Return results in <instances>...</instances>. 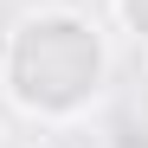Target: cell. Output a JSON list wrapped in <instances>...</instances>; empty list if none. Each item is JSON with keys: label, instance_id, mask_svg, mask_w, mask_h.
I'll use <instances>...</instances> for the list:
<instances>
[{"label": "cell", "instance_id": "obj_3", "mask_svg": "<svg viewBox=\"0 0 148 148\" xmlns=\"http://www.w3.org/2000/svg\"><path fill=\"white\" fill-rule=\"evenodd\" d=\"M0 148H13V135H7V116H0Z\"/></svg>", "mask_w": 148, "mask_h": 148}, {"label": "cell", "instance_id": "obj_2", "mask_svg": "<svg viewBox=\"0 0 148 148\" xmlns=\"http://www.w3.org/2000/svg\"><path fill=\"white\" fill-rule=\"evenodd\" d=\"M122 19H129L135 32H148V0H122Z\"/></svg>", "mask_w": 148, "mask_h": 148}, {"label": "cell", "instance_id": "obj_1", "mask_svg": "<svg viewBox=\"0 0 148 148\" xmlns=\"http://www.w3.org/2000/svg\"><path fill=\"white\" fill-rule=\"evenodd\" d=\"M0 90L32 122L71 129L110 90V39L84 7H26L0 45Z\"/></svg>", "mask_w": 148, "mask_h": 148}]
</instances>
